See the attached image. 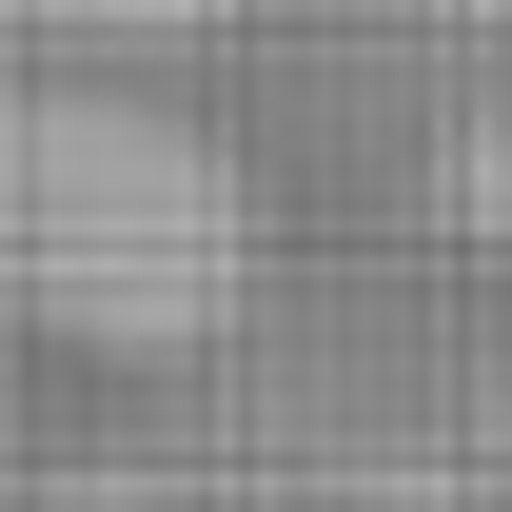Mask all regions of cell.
Returning a JSON list of instances; mask_svg holds the SVG:
<instances>
[{
	"label": "cell",
	"mask_w": 512,
	"mask_h": 512,
	"mask_svg": "<svg viewBox=\"0 0 512 512\" xmlns=\"http://www.w3.org/2000/svg\"><path fill=\"white\" fill-rule=\"evenodd\" d=\"M0 256L99 335H178L237 296V178H217V138L158 119V99H20L0 119Z\"/></svg>",
	"instance_id": "6da1fadb"
}]
</instances>
